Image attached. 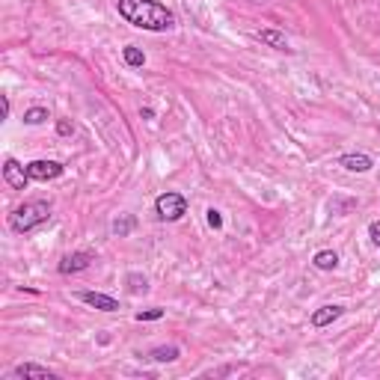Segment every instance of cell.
Wrapping results in <instances>:
<instances>
[{"label": "cell", "instance_id": "cell-1", "mask_svg": "<svg viewBox=\"0 0 380 380\" xmlns=\"http://www.w3.org/2000/svg\"><path fill=\"white\" fill-rule=\"evenodd\" d=\"M116 12L131 27L149 30V33H164L175 27L173 9H167L158 0H116Z\"/></svg>", "mask_w": 380, "mask_h": 380}, {"label": "cell", "instance_id": "cell-2", "mask_svg": "<svg viewBox=\"0 0 380 380\" xmlns=\"http://www.w3.org/2000/svg\"><path fill=\"white\" fill-rule=\"evenodd\" d=\"M48 220H51V202H45V199H33V202H24L18 205L12 214H9V229L18 235L24 232H33V229L45 226Z\"/></svg>", "mask_w": 380, "mask_h": 380}, {"label": "cell", "instance_id": "cell-3", "mask_svg": "<svg viewBox=\"0 0 380 380\" xmlns=\"http://www.w3.org/2000/svg\"><path fill=\"white\" fill-rule=\"evenodd\" d=\"M155 214L158 220H167V223H175V220H182L187 214V199L184 193H175V190H167L155 199Z\"/></svg>", "mask_w": 380, "mask_h": 380}, {"label": "cell", "instance_id": "cell-4", "mask_svg": "<svg viewBox=\"0 0 380 380\" xmlns=\"http://www.w3.org/2000/svg\"><path fill=\"white\" fill-rule=\"evenodd\" d=\"M66 173V167L59 161H45V158H39V161H30L27 164V175L30 182H54Z\"/></svg>", "mask_w": 380, "mask_h": 380}, {"label": "cell", "instance_id": "cell-5", "mask_svg": "<svg viewBox=\"0 0 380 380\" xmlns=\"http://www.w3.org/2000/svg\"><path fill=\"white\" fill-rule=\"evenodd\" d=\"M93 265V253H86V249H77V253H68L63 256V262L57 265V271L63 276H72V274H81L86 267Z\"/></svg>", "mask_w": 380, "mask_h": 380}, {"label": "cell", "instance_id": "cell-6", "mask_svg": "<svg viewBox=\"0 0 380 380\" xmlns=\"http://www.w3.org/2000/svg\"><path fill=\"white\" fill-rule=\"evenodd\" d=\"M3 182L12 187V190H24L30 184V175H27V167H21L15 158H6L3 161Z\"/></svg>", "mask_w": 380, "mask_h": 380}, {"label": "cell", "instance_id": "cell-7", "mask_svg": "<svg viewBox=\"0 0 380 380\" xmlns=\"http://www.w3.org/2000/svg\"><path fill=\"white\" fill-rule=\"evenodd\" d=\"M81 300L86 306L98 309V312H116L119 309V300L110 297V294H102V292H81Z\"/></svg>", "mask_w": 380, "mask_h": 380}, {"label": "cell", "instance_id": "cell-8", "mask_svg": "<svg viewBox=\"0 0 380 380\" xmlns=\"http://www.w3.org/2000/svg\"><path fill=\"white\" fill-rule=\"evenodd\" d=\"M345 315V306H339V303H330V306H321V309H315L312 312V327H330L333 321H339V318Z\"/></svg>", "mask_w": 380, "mask_h": 380}, {"label": "cell", "instance_id": "cell-9", "mask_svg": "<svg viewBox=\"0 0 380 380\" xmlns=\"http://www.w3.org/2000/svg\"><path fill=\"white\" fill-rule=\"evenodd\" d=\"M339 167H345L348 173H368L374 167V161L363 152H351V155H342L339 158Z\"/></svg>", "mask_w": 380, "mask_h": 380}, {"label": "cell", "instance_id": "cell-10", "mask_svg": "<svg viewBox=\"0 0 380 380\" xmlns=\"http://www.w3.org/2000/svg\"><path fill=\"white\" fill-rule=\"evenodd\" d=\"M15 377H27V380H57V374L45 365H36V363H21L15 368Z\"/></svg>", "mask_w": 380, "mask_h": 380}, {"label": "cell", "instance_id": "cell-11", "mask_svg": "<svg viewBox=\"0 0 380 380\" xmlns=\"http://www.w3.org/2000/svg\"><path fill=\"white\" fill-rule=\"evenodd\" d=\"M258 39H262L265 45H271L276 48V51H288V39L279 33V30H271V27H265V30H258Z\"/></svg>", "mask_w": 380, "mask_h": 380}, {"label": "cell", "instance_id": "cell-12", "mask_svg": "<svg viewBox=\"0 0 380 380\" xmlns=\"http://www.w3.org/2000/svg\"><path fill=\"white\" fill-rule=\"evenodd\" d=\"M149 357H152L155 363H175V359L182 357V351H178L175 345H158V348L149 351Z\"/></svg>", "mask_w": 380, "mask_h": 380}, {"label": "cell", "instance_id": "cell-13", "mask_svg": "<svg viewBox=\"0 0 380 380\" xmlns=\"http://www.w3.org/2000/svg\"><path fill=\"white\" fill-rule=\"evenodd\" d=\"M312 265L318 267V271H336V267H339V253H333V249H321V253H315Z\"/></svg>", "mask_w": 380, "mask_h": 380}, {"label": "cell", "instance_id": "cell-14", "mask_svg": "<svg viewBox=\"0 0 380 380\" xmlns=\"http://www.w3.org/2000/svg\"><path fill=\"white\" fill-rule=\"evenodd\" d=\"M134 226H137V217L134 214H119L113 220V235L116 238H128V235L134 232Z\"/></svg>", "mask_w": 380, "mask_h": 380}, {"label": "cell", "instance_id": "cell-15", "mask_svg": "<svg viewBox=\"0 0 380 380\" xmlns=\"http://www.w3.org/2000/svg\"><path fill=\"white\" fill-rule=\"evenodd\" d=\"M122 59H125V66H131V68H143L146 66V54L140 51V48H134V45L122 48Z\"/></svg>", "mask_w": 380, "mask_h": 380}, {"label": "cell", "instance_id": "cell-16", "mask_svg": "<svg viewBox=\"0 0 380 380\" xmlns=\"http://www.w3.org/2000/svg\"><path fill=\"white\" fill-rule=\"evenodd\" d=\"M125 283H128V292L131 294H146L149 292V279L143 274H128Z\"/></svg>", "mask_w": 380, "mask_h": 380}, {"label": "cell", "instance_id": "cell-17", "mask_svg": "<svg viewBox=\"0 0 380 380\" xmlns=\"http://www.w3.org/2000/svg\"><path fill=\"white\" fill-rule=\"evenodd\" d=\"M45 119H51L48 107H30L27 113H24V125H42Z\"/></svg>", "mask_w": 380, "mask_h": 380}, {"label": "cell", "instance_id": "cell-18", "mask_svg": "<svg viewBox=\"0 0 380 380\" xmlns=\"http://www.w3.org/2000/svg\"><path fill=\"white\" fill-rule=\"evenodd\" d=\"M333 214H348L351 208H357V199H333Z\"/></svg>", "mask_w": 380, "mask_h": 380}, {"label": "cell", "instance_id": "cell-19", "mask_svg": "<svg viewBox=\"0 0 380 380\" xmlns=\"http://www.w3.org/2000/svg\"><path fill=\"white\" fill-rule=\"evenodd\" d=\"M137 318V321H158V318H164V309H143V312H137L134 315Z\"/></svg>", "mask_w": 380, "mask_h": 380}, {"label": "cell", "instance_id": "cell-20", "mask_svg": "<svg viewBox=\"0 0 380 380\" xmlns=\"http://www.w3.org/2000/svg\"><path fill=\"white\" fill-rule=\"evenodd\" d=\"M205 220H208V226H211V229H223V214H220L217 208H208Z\"/></svg>", "mask_w": 380, "mask_h": 380}, {"label": "cell", "instance_id": "cell-21", "mask_svg": "<svg viewBox=\"0 0 380 380\" xmlns=\"http://www.w3.org/2000/svg\"><path fill=\"white\" fill-rule=\"evenodd\" d=\"M57 134H59V137H72V134H75L72 119H59V122H57Z\"/></svg>", "mask_w": 380, "mask_h": 380}, {"label": "cell", "instance_id": "cell-22", "mask_svg": "<svg viewBox=\"0 0 380 380\" xmlns=\"http://www.w3.org/2000/svg\"><path fill=\"white\" fill-rule=\"evenodd\" d=\"M368 238H372V244H374V247H380V220L368 223Z\"/></svg>", "mask_w": 380, "mask_h": 380}, {"label": "cell", "instance_id": "cell-23", "mask_svg": "<svg viewBox=\"0 0 380 380\" xmlns=\"http://www.w3.org/2000/svg\"><path fill=\"white\" fill-rule=\"evenodd\" d=\"M3 119H9V98L3 95Z\"/></svg>", "mask_w": 380, "mask_h": 380}]
</instances>
